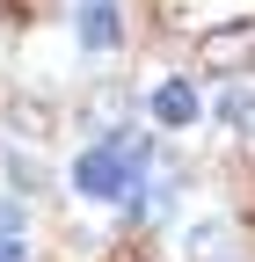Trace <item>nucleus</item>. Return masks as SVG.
I'll use <instances>...</instances> for the list:
<instances>
[{
	"instance_id": "obj_12",
	"label": "nucleus",
	"mask_w": 255,
	"mask_h": 262,
	"mask_svg": "<svg viewBox=\"0 0 255 262\" xmlns=\"http://www.w3.org/2000/svg\"><path fill=\"white\" fill-rule=\"evenodd\" d=\"M37 8H44V0H8V15H22V22L37 15Z\"/></svg>"
},
{
	"instance_id": "obj_6",
	"label": "nucleus",
	"mask_w": 255,
	"mask_h": 262,
	"mask_svg": "<svg viewBox=\"0 0 255 262\" xmlns=\"http://www.w3.org/2000/svg\"><path fill=\"white\" fill-rule=\"evenodd\" d=\"M182 262H226V226H219V219L189 226V233H182Z\"/></svg>"
},
{
	"instance_id": "obj_10",
	"label": "nucleus",
	"mask_w": 255,
	"mask_h": 262,
	"mask_svg": "<svg viewBox=\"0 0 255 262\" xmlns=\"http://www.w3.org/2000/svg\"><path fill=\"white\" fill-rule=\"evenodd\" d=\"M0 262H29V248H22L15 233H0Z\"/></svg>"
},
{
	"instance_id": "obj_5",
	"label": "nucleus",
	"mask_w": 255,
	"mask_h": 262,
	"mask_svg": "<svg viewBox=\"0 0 255 262\" xmlns=\"http://www.w3.org/2000/svg\"><path fill=\"white\" fill-rule=\"evenodd\" d=\"M168 211H175V182H139L132 196H124V219H132V226H153Z\"/></svg>"
},
{
	"instance_id": "obj_1",
	"label": "nucleus",
	"mask_w": 255,
	"mask_h": 262,
	"mask_svg": "<svg viewBox=\"0 0 255 262\" xmlns=\"http://www.w3.org/2000/svg\"><path fill=\"white\" fill-rule=\"evenodd\" d=\"M197 66L204 73H248L255 66V15H233V22H211L204 37H197Z\"/></svg>"
},
{
	"instance_id": "obj_9",
	"label": "nucleus",
	"mask_w": 255,
	"mask_h": 262,
	"mask_svg": "<svg viewBox=\"0 0 255 262\" xmlns=\"http://www.w3.org/2000/svg\"><path fill=\"white\" fill-rule=\"evenodd\" d=\"M22 219H29L22 204H0V233H22Z\"/></svg>"
},
{
	"instance_id": "obj_7",
	"label": "nucleus",
	"mask_w": 255,
	"mask_h": 262,
	"mask_svg": "<svg viewBox=\"0 0 255 262\" xmlns=\"http://www.w3.org/2000/svg\"><path fill=\"white\" fill-rule=\"evenodd\" d=\"M8 124L22 131V139H51V102H37V95H15V102H8Z\"/></svg>"
},
{
	"instance_id": "obj_2",
	"label": "nucleus",
	"mask_w": 255,
	"mask_h": 262,
	"mask_svg": "<svg viewBox=\"0 0 255 262\" xmlns=\"http://www.w3.org/2000/svg\"><path fill=\"white\" fill-rule=\"evenodd\" d=\"M73 29H80V51H117V44H124V15H117V0H80Z\"/></svg>"
},
{
	"instance_id": "obj_4",
	"label": "nucleus",
	"mask_w": 255,
	"mask_h": 262,
	"mask_svg": "<svg viewBox=\"0 0 255 262\" xmlns=\"http://www.w3.org/2000/svg\"><path fill=\"white\" fill-rule=\"evenodd\" d=\"M153 124H168V131L197 124V88H189V80H161V88H153Z\"/></svg>"
},
{
	"instance_id": "obj_11",
	"label": "nucleus",
	"mask_w": 255,
	"mask_h": 262,
	"mask_svg": "<svg viewBox=\"0 0 255 262\" xmlns=\"http://www.w3.org/2000/svg\"><path fill=\"white\" fill-rule=\"evenodd\" d=\"M241 146H248V160H255V110L241 117Z\"/></svg>"
},
{
	"instance_id": "obj_8",
	"label": "nucleus",
	"mask_w": 255,
	"mask_h": 262,
	"mask_svg": "<svg viewBox=\"0 0 255 262\" xmlns=\"http://www.w3.org/2000/svg\"><path fill=\"white\" fill-rule=\"evenodd\" d=\"M8 175H15V182H22V196H37V189H44V182H51V175H44V168H37V160H29V153H22V146H15V153H8Z\"/></svg>"
},
{
	"instance_id": "obj_3",
	"label": "nucleus",
	"mask_w": 255,
	"mask_h": 262,
	"mask_svg": "<svg viewBox=\"0 0 255 262\" xmlns=\"http://www.w3.org/2000/svg\"><path fill=\"white\" fill-rule=\"evenodd\" d=\"M124 117H132V95L124 88H95V102H88V131L95 139H124V131H132Z\"/></svg>"
}]
</instances>
